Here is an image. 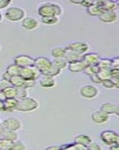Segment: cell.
I'll use <instances>...</instances> for the list:
<instances>
[{
  "mask_svg": "<svg viewBox=\"0 0 119 150\" xmlns=\"http://www.w3.org/2000/svg\"><path fill=\"white\" fill-rule=\"evenodd\" d=\"M38 14L42 17H59L62 14V9L58 4L46 2L40 5L37 9Z\"/></svg>",
  "mask_w": 119,
  "mask_h": 150,
  "instance_id": "1",
  "label": "cell"
},
{
  "mask_svg": "<svg viewBox=\"0 0 119 150\" xmlns=\"http://www.w3.org/2000/svg\"><path fill=\"white\" fill-rule=\"evenodd\" d=\"M11 2V0H0V9L7 8Z\"/></svg>",
  "mask_w": 119,
  "mask_h": 150,
  "instance_id": "43",
  "label": "cell"
},
{
  "mask_svg": "<svg viewBox=\"0 0 119 150\" xmlns=\"http://www.w3.org/2000/svg\"><path fill=\"white\" fill-rule=\"evenodd\" d=\"M38 106H39V104L36 99L27 96L24 98L19 100L17 110L24 112H32L37 109Z\"/></svg>",
  "mask_w": 119,
  "mask_h": 150,
  "instance_id": "2",
  "label": "cell"
},
{
  "mask_svg": "<svg viewBox=\"0 0 119 150\" xmlns=\"http://www.w3.org/2000/svg\"><path fill=\"white\" fill-rule=\"evenodd\" d=\"M5 99V96H4V94L2 93V91H0V101H4Z\"/></svg>",
  "mask_w": 119,
  "mask_h": 150,
  "instance_id": "51",
  "label": "cell"
},
{
  "mask_svg": "<svg viewBox=\"0 0 119 150\" xmlns=\"http://www.w3.org/2000/svg\"><path fill=\"white\" fill-rule=\"evenodd\" d=\"M0 50H1V46H0Z\"/></svg>",
  "mask_w": 119,
  "mask_h": 150,
  "instance_id": "57",
  "label": "cell"
},
{
  "mask_svg": "<svg viewBox=\"0 0 119 150\" xmlns=\"http://www.w3.org/2000/svg\"><path fill=\"white\" fill-rule=\"evenodd\" d=\"M100 6L104 11H115L118 8V5L116 3L115 0H105L104 2L96 3Z\"/></svg>",
  "mask_w": 119,
  "mask_h": 150,
  "instance_id": "18",
  "label": "cell"
},
{
  "mask_svg": "<svg viewBox=\"0 0 119 150\" xmlns=\"http://www.w3.org/2000/svg\"><path fill=\"white\" fill-rule=\"evenodd\" d=\"M94 4V0H84L83 2L82 3V6L85 8H88L89 6H91L92 5Z\"/></svg>",
  "mask_w": 119,
  "mask_h": 150,
  "instance_id": "45",
  "label": "cell"
},
{
  "mask_svg": "<svg viewBox=\"0 0 119 150\" xmlns=\"http://www.w3.org/2000/svg\"><path fill=\"white\" fill-rule=\"evenodd\" d=\"M0 139H1V137H0Z\"/></svg>",
  "mask_w": 119,
  "mask_h": 150,
  "instance_id": "58",
  "label": "cell"
},
{
  "mask_svg": "<svg viewBox=\"0 0 119 150\" xmlns=\"http://www.w3.org/2000/svg\"><path fill=\"white\" fill-rule=\"evenodd\" d=\"M109 119V115L104 112L101 110L94 111L92 114V120L96 124L101 125L107 122Z\"/></svg>",
  "mask_w": 119,
  "mask_h": 150,
  "instance_id": "13",
  "label": "cell"
},
{
  "mask_svg": "<svg viewBox=\"0 0 119 150\" xmlns=\"http://www.w3.org/2000/svg\"><path fill=\"white\" fill-rule=\"evenodd\" d=\"M11 85L16 88H24V89H30L32 88L35 84V80H27L23 78L20 75L13 76L9 80Z\"/></svg>",
  "mask_w": 119,
  "mask_h": 150,
  "instance_id": "4",
  "label": "cell"
},
{
  "mask_svg": "<svg viewBox=\"0 0 119 150\" xmlns=\"http://www.w3.org/2000/svg\"><path fill=\"white\" fill-rule=\"evenodd\" d=\"M20 76L27 80H35L40 78L41 74L35 66L21 68Z\"/></svg>",
  "mask_w": 119,
  "mask_h": 150,
  "instance_id": "5",
  "label": "cell"
},
{
  "mask_svg": "<svg viewBox=\"0 0 119 150\" xmlns=\"http://www.w3.org/2000/svg\"><path fill=\"white\" fill-rule=\"evenodd\" d=\"M13 142L7 139H0V150H10Z\"/></svg>",
  "mask_w": 119,
  "mask_h": 150,
  "instance_id": "34",
  "label": "cell"
},
{
  "mask_svg": "<svg viewBox=\"0 0 119 150\" xmlns=\"http://www.w3.org/2000/svg\"><path fill=\"white\" fill-rule=\"evenodd\" d=\"M101 84H102L105 88H106V89H113V88H115L114 83H113V81H112L111 79L103 80L102 83Z\"/></svg>",
  "mask_w": 119,
  "mask_h": 150,
  "instance_id": "38",
  "label": "cell"
},
{
  "mask_svg": "<svg viewBox=\"0 0 119 150\" xmlns=\"http://www.w3.org/2000/svg\"><path fill=\"white\" fill-rule=\"evenodd\" d=\"M99 20L103 23H111L115 22L118 20V15L115 11H104L99 16Z\"/></svg>",
  "mask_w": 119,
  "mask_h": 150,
  "instance_id": "15",
  "label": "cell"
},
{
  "mask_svg": "<svg viewBox=\"0 0 119 150\" xmlns=\"http://www.w3.org/2000/svg\"><path fill=\"white\" fill-rule=\"evenodd\" d=\"M116 144L119 145V134L118 135V137H117V140H116Z\"/></svg>",
  "mask_w": 119,
  "mask_h": 150,
  "instance_id": "54",
  "label": "cell"
},
{
  "mask_svg": "<svg viewBox=\"0 0 119 150\" xmlns=\"http://www.w3.org/2000/svg\"><path fill=\"white\" fill-rule=\"evenodd\" d=\"M41 22L46 25H55L58 22V17H42Z\"/></svg>",
  "mask_w": 119,
  "mask_h": 150,
  "instance_id": "32",
  "label": "cell"
},
{
  "mask_svg": "<svg viewBox=\"0 0 119 150\" xmlns=\"http://www.w3.org/2000/svg\"><path fill=\"white\" fill-rule=\"evenodd\" d=\"M46 150H58L61 149V146H51L47 148H46Z\"/></svg>",
  "mask_w": 119,
  "mask_h": 150,
  "instance_id": "46",
  "label": "cell"
},
{
  "mask_svg": "<svg viewBox=\"0 0 119 150\" xmlns=\"http://www.w3.org/2000/svg\"><path fill=\"white\" fill-rule=\"evenodd\" d=\"M66 53V47H56L51 50V55L54 59L65 58Z\"/></svg>",
  "mask_w": 119,
  "mask_h": 150,
  "instance_id": "25",
  "label": "cell"
},
{
  "mask_svg": "<svg viewBox=\"0 0 119 150\" xmlns=\"http://www.w3.org/2000/svg\"><path fill=\"white\" fill-rule=\"evenodd\" d=\"M0 123H1V121H0Z\"/></svg>",
  "mask_w": 119,
  "mask_h": 150,
  "instance_id": "59",
  "label": "cell"
},
{
  "mask_svg": "<svg viewBox=\"0 0 119 150\" xmlns=\"http://www.w3.org/2000/svg\"><path fill=\"white\" fill-rule=\"evenodd\" d=\"M99 71H100V68L97 65H87L85 69H84L83 72L86 75L91 77L92 75L97 74Z\"/></svg>",
  "mask_w": 119,
  "mask_h": 150,
  "instance_id": "31",
  "label": "cell"
},
{
  "mask_svg": "<svg viewBox=\"0 0 119 150\" xmlns=\"http://www.w3.org/2000/svg\"><path fill=\"white\" fill-rule=\"evenodd\" d=\"M71 3L76 4V5H82L84 0H69Z\"/></svg>",
  "mask_w": 119,
  "mask_h": 150,
  "instance_id": "48",
  "label": "cell"
},
{
  "mask_svg": "<svg viewBox=\"0 0 119 150\" xmlns=\"http://www.w3.org/2000/svg\"><path fill=\"white\" fill-rule=\"evenodd\" d=\"M112 65V59L108 58H101L99 63L97 64V66L100 69L101 68H111Z\"/></svg>",
  "mask_w": 119,
  "mask_h": 150,
  "instance_id": "33",
  "label": "cell"
},
{
  "mask_svg": "<svg viewBox=\"0 0 119 150\" xmlns=\"http://www.w3.org/2000/svg\"><path fill=\"white\" fill-rule=\"evenodd\" d=\"M53 64L56 65L57 68H58L60 70H64L68 66V62L65 58H58V59H54L53 60Z\"/></svg>",
  "mask_w": 119,
  "mask_h": 150,
  "instance_id": "29",
  "label": "cell"
},
{
  "mask_svg": "<svg viewBox=\"0 0 119 150\" xmlns=\"http://www.w3.org/2000/svg\"><path fill=\"white\" fill-rule=\"evenodd\" d=\"M115 2H116V3L118 4V5L119 6V0H115Z\"/></svg>",
  "mask_w": 119,
  "mask_h": 150,
  "instance_id": "55",
  "label": "cell"
},
{
  "mask_svg": "<svg viewBox=\"0 0 119 150\" xmlns=\"http://www.w3.org/2000/svg\"><path fill=\"white\" fill-rule=\"evenodd\" d=\"M101 59V56L96 53H86L82 56V60L86 65H97Z\"/></svg>",
  "mask_w": 119,
  "mask_h": 150,
  "instance_id": "12",
  "label": "cell"
},
{
  "mask_svg": "<svg viewBox=\"0 0 119 150\" xmlns=\"http://www.w3.org/2000/svg\"><path fill=\"white\" fill-rule=\"evenodd\" d=\"M2 21V14H1V13H0V21Z\"/></svg>",
  "mask_w": 119,
  "mask_h": 150,
  "instance_id": "56",
  "label": "cell"
},
{
  "mask_svg": "<svg viewBox=\"0 0 119 150\" xmlns=\"http://www.w3.org/2000/svg\"><path fill=\"white\" fill-rule=\"evenodd\" d=\"M111 80H112V81H113V83H114L115 88L119 89V74L117 75H115L113 77H112Z\"/></svg>",
  "mask_w": 119,
  "mask_h": 150,
  "instance_id": "44",
  "label": "cell"
},
{
  "mask_svg": "<svg viewBox=\"0 0 119 150\" xmlns=\"http://www.w3.org/2000/svg\"><path fill=\"white\" fill-rule=\"evenodd\" d=\"M66 48L70 50L75 53H79L80 55H83L88 52L89 49V46L87 43L82 42V41H76L72 42L66 47Z\"/></svg>",
  "mask_w": 119,
  "mask_h": 150,
  "instance_id": "9",
  "label": "cell"
},
{
  "mask_svg": "<svg viewBox=\"0 0 119 150\" xmlns=\"http://www.w3.org/2000/svg\"><path fill=\"white\" fill-rule=\"evenodd\" d=\"M112 69H116L119 70V57L112 59V65H111Z\"/></svg>",
  "mask_w": 119,
  "mask_h": 150,
  "instance_id": "39",
  "label": "cell"
},
{
  "mask_svg": "<svg viewBox=\"0 0 119 150\" xmlns=\"http://www.w3.org/2000/svg\"><path fill=\"white\" fill-rule=\"evenodd\" d=\"M5 111V106H4V101H0V112Z\"/></svg>",
  "mask_w": 119,
  "mask_h": 150,
  "instance_id": "50",
  "label": "cell"
},
{
  "mask_svg": "<svg viewBox=\"0 0 119 150\" xmlns=\"http://www.w3.org/2000/svg\"><path fill=\"white\" fill-rule=\"evenodd\" d=\"M4 94L5 98H16L17 93V88L13 86H9L6 87L2 91Z\"/></svg>",
  "mask_w": 119,
  "mask_h": 150,
  "instance_id": "26",
  "label": "cell"
},
{
  "mask_svg": "<svg viewBox=\"0 0 119 150\" xmlns=\"http://www.w3.org/2000/svg\"><path fill=\"white\" fill-rule=\"evenodd\" d=\"M18 100L16 98H5L4 100V106H5V111L12 112L17 110Z\"/></svg>",
  "mask_w": 119,
  "mask_h": 150,
  "instance_id": "19",
  "label": "cell"
},
{
  "mask_svg": "<svg viewBox=\"0 0 119 150\" xmlns=\"http://www.w3.org/2000/svg\"><path fill=\"white\" fill-rule=\"evenodd\" d=\"M26 149V145L22 141H20L18 140L13 142L11 147V149L12 150H25Z\"/></svg>",
  "mask_w": 119,
  "mask_h": 150,
  "instance_id": "36",
  "label": "cell"
},
{
  "mask_svg": "<svg viewBox=\"0 0 119 150\" xmlns=\"http://www.w3.org/2000/svg\"><path fill=\"white\" fill-rule=\"evenodd\" d=\"M61 70H60L59 68H57L56 65H53V66L51 67V68H50L47 72H46L44 74H42V75H48V76H51V77H56L61 74Z\"/></svg>",
  "mask_w": 119,
  "mask_h": 150,
  "instance_id": "35",
  "label": "cell"
},
{
  "mask_svg": "<svg viewBox=\"0 0 119 150\" xmlns=\"http://www.w3.org/2000/svg\"><path fill=\"white\" fill-rule=\"evenodd\" d=\"M5 18L12 22L22 21L25 17V11L23 9L19 7H10L5 13Z\"/></svg>",
  "mask_w": 119,
  "mask_h": 150,
  "instance_id": "3",
  "label": "cell"
},
{
  "mask_svg": "<svg viewBox=\"0 0 119 150\" xmlns=\"http://www.w3.org/2000/svg\"><path fill=\"white\" fill-rule=\"evenodd\" d=\"M110 149H112V150H119V145H118V144L115 143V144H113V145L111 146H110Z\"/></svg>",
  "mask_w": 119,
  "mask_h": 150,
  "instance_id": "49",
  "label": "cell"
},
{
  "mask_svg": "<svg viewBox=\"0 0 119 150\" xmlns=\"http://www.w3.org/2000/svg\"><path fill=\"white\" fill-rule=\"evenodd\" d=\"M90 78H91V80H92L94 83H96V84L102 83V80H101V78L98 77V75L97 74L92 75V76H91L90 77Z\"/></svg>",
  "mask_w": 119,
  "mask_h": 150,
  "instance_id": "42",
  "label": "cell"
},
{
  "mask_svg": "<svg viewBox=\"0 0 119 150\" xmlns=\"http://www.w3.org/2000/svg\"><path fill=\"white\" fill-rule=\"evenodd\" d=\"M103 12H104V11L96 3L93 4L91 6L87 8V13L89 15L93 16V17H99V16L102 14Z\"/></svg>",
  "mask_w": 119,
  "mask_h": 150,
  "instance_id": "24",
  "label": "cell"
},
{
  "mask_svg": "<svg viewBox=\"0 0 119 150\" xmlns=\"http://www.w3.org/2000/svg\"><path fill=\"white\" fill-rule=\"evenodd\" d=\"M11 76L10 75L8 74L7 73V72L5 71V73L3 74H2V79H3V80H8V81H9V80H10V79H11Z\"/></svg>",
  "mask_w": 119,
  "mask_h": 150,
  "instance_id": "47",
  "label": "cell"
},
{
  "mask_svg": "<svg viewBox=\"0 0 119 150\" xmlns=\"http://www.w3.org/2000/svg\"><path fill=\"white\" fill-rule=\"evenodd\" d=\"M53 65V62L44 56H39L35 59L34 66L41 72V75L44 74L46 72H47L51 68Z\"/></svg>",
  "mask_w": 119,
  "mask_h": 150,
  "instance_id": "6",
  "label": "cell"
},
{
  "mask_svg": "<svg viewBox=\"0 0 119 150\" xmlns=\"http://www.w3.org/2000/svg\"><path fill=\"white\" fill-rule=\"evenodd\" d=\"M115 114L117 116H119V104H117V108H116V112H115Z\"/></svg>",
  "mask_w": 119,
  "mask_h": 150,
  "instance_id": "52",
  "label": "cell"
},
{
  "mask_svg": "<svg viewBox=\"0 0 119 150\" xmlns=\"http://www.w3.org/2000/svg\"><path fill=\"white\" fill-rule=\"evenodd\" d=\"M9 86H11V83L9 81L3 80V79L0 80V91H2L5 88Z\"/></svg>",
  "mask_w": 119,
  "mask_h": 150,
  "instance_id": "40",
  "label": "cell"
},
{
  "mask_svg": "<svg viewBox=\"0 0 119 150\" xmlns=\"http://www.w3.org/2000/svg\"><path fill=\"white\" fill-rule=\"evenodd\" d=\"M14 63L20 68L34 66L35 59L28 55H19L14 59Z\"/></svg>",
  "mask_w": 119,
  "mask_h": 150,
  "instance_id": "8",
  "label": "cell"
},
{
  "mask_svg": "<svg viewBox=\"0 0 119 150\" xmlns=\"http://www.w3.org/2000/svg\"><path fill=\"white\" fill-rule=\"evenodd\" d=\"M82 55H80L79 53H75V52L72 51L66 48V53H65V59L68 61V62H72L77 61V60L82 59Z\"/></svg>",
  "mask_w": 119,
  "mask_h": 150,
  "instance_id": "23",
  "label": "cell"
},
{
  "mask_svg": "<svg viewBox=\"0 0 119 150\" xmlns=\"http://www.w3.org/2000/svg\"><path fill=\"white\" fill-rule=\"evenodd\" d=\"M61 149H70V150H85L87 149V147L83 145H81L80 143H68V144H64L61 146Z\"/></svg>",
  "mask_w": 119,
  "mask_h": 150,
  "instance_id": "27",
  "label": "cell"
},
{
  "mask_svg": "<svg viewBox=\"0 0 119 150\" xmlns=\"http://www.w3.org/2000/svg\"><path fill=\"white\" fill-rule=\"evenodd\" d=\"M94 3H98V2H104L105 0H94Z\"/></svg>",
  "mask_w": 119,
  "mask_h": 150,
  "instance_id": "53",
  "label": "cell"
},
{
  "mask_svg": "<svg viewBox=\"0 0 119 150\" xmlns=\"http://www.w3.org/2000/svg\"><path fill=\"white\" fill-rule=\"evenodd\" d=\"M55 77L48 76V75H41L39 78V85L42 88L45 89H51L56 86Z\"/></svg>",
  "mask_w": 119,
  "mask_h": 150,
  "instance_id": "16",
  "label": "cell"
},
{
  "mask_svg": "<svg viewBox=\"0 0 119 150\" xmlns=\"http://www.w3.org/2000/svg\"><path fill=\"white\" fill-rule=\"evenodd\" d=\"M21 26L26 30H34L39 26V22L37 20L33 17H24L21 21Z\"/></svg>",
  "mask_w": 119,
  "mask_h": 150,
  "instance_id": "14",
  "label": "cell"
},
{
  "mask_svg": "<svg viewBox=\"0 0 119 150\" xmlns=\"http://www.w3.org/2000/svg\"><path fill=\"white\" fill-rule=\"evenodd\" d=\"M87 149H90V150H101V146L98 145V144H97L96 143H93V142H92V143L89 144L88 146H87Z\"/></svg>",
  "mask_w": 119,
  "mask_h": 150,
  "instance_id": "41",
  "label": "cell"
},
{
  "mask_svg": "<svg viewBox=\"0 0 119 150\" xmlns=\"http://www.w3.org/2000/svg\"><path fill=\"white\" fill-rule=\"evenodd\" d=\"M118 135L115 131L111 130H106L101 132V139L105 144L109 146H112L116 143Z\"/></svg>",
  "mask_w": 119,
  "mask_h": 150,
  "instance_id": "11",
  "label": "cell"
},
{
  "mask_svg": "<svg viewBox=\"0 0 119 150\" xmlns=\"http://www.w3.org/2000/svg\"><path fill=\"white\" fill-rule=\"evenodd\" d=\"M2 125L7 130L13 131H17L22 128V123L18 119L14 117H9L3 120Z\"/></svg>",
  "mask_w": 119,
  "mask_h": 150,
  "instance_id": "10",
  "label": "cell"
},
{
  "mask_svg": "<svg viewBox=\"0 0 119 150\" xmlns=\"http://www.w3.org/2000/svg\"><path fill=\"white\" fill-rule=\"evenodd\" d=\"M28 96V91L26 89H24V88H17V96H16V98L17 100H20V99L24 98Z\"/></svg>",
  "mask_w": 119,
  "mask_h": 150,
  "instance_id": "37",
  "label": "cell"
},
{
  "mask_svg": "<svg viewBox=\"0 0 119 150\" xmlns=\"http://www.w3.org/2000/svg\"><path fill=\"white\" fill-rule=\"evenodd\" d=\"M21 68L18 65H17L16 64L13 63L11 65H8V68H6V71H5L7 72L11 77H13V76H17V75H20V72Z\"/></svg>",
  "mask_w": 119,
  "mask_h": 150,
  "instance_id": "28",
  "label": "cell"
},
{
  "mask_svg": "<svg viewBox=\"0 0 119 150\" xmlns=\"http://www.w3.org/2000/svg\"><path fill=\"white\" fill-rule=\"evenodd\" d=\"M80 92L84 98L93 99L98 95V89L92 85H85L80 88Z\"/></svg>",
  "mask_w": 119,
  "mask_h": 150,
  "instance_id": "7",
  "label": "cell"
},
{
  "mask_svg": "<svg viewBox=\"0 0 119 150\" xmlns=\"http://www.w3.org/2000/svg\"><path fill=\"white\" fill-rule=\"evenodd\" d=\"M98 77L101 78V80H108V79L112 78V72H111V68H101L100 69L99 72L97 73Z\"/></svg>",
  "mask_w": 119,
  "mask_h": 150,
  "instance_id": "30",
  "label": "cell"
},
{
  "mask_svg": "<svg viewBox=\"0 0 119 150\" xmlns=\"http://www.w3.org/2000/svg\"><path fill=\"white\" fill-rule=\"evenodd\" d=\"M116 108H117V104L110 102L104 103L101 106V110L104 111L106 113H107L108 115L115 114Z\"/></svg>",
  "mask_w": 119,
  "mask_h": 150,
  "instance_id": "22",
  "label": "cell"
},
{
  "mask_svg": "<svg viewBox=\"0 0 119 150\" xmlns=\"http://www.w3.org/2000/svg\"><path fill=\"white\" fill-rule=\"evenodd\" d=\"M0 137H1V138L7 139V140H11L12 142L16 141V140H17V138H18L17 131H9V130L5 128L4 126L2 131H0Z\"/></svg>",
  "mask_w": 119,
  "mask_h": 150,
  "instance_id": "20",
  "label": "cell"
},
{
  "mask_svg": "<svg viewBox=\"0 0 119 150\" xmlns=\"http://www.w3.org/2000/svg\"><path fill=\"white\" fill-rule=\"evenodd\" d=\"M74 142L75 143H80L81 145H83L85 146H88L92 142L91 137L89 136L88 134H78L74 137Z\"/></svg>",
  "mask_w": 119,
  "mask_h": 150,
  "instance_id": "21",
  "label": "cell"
},
{
  "mask_svg": "<svg viewBox=\"0 0 119 150\" xmlns=\"http://www.w3.org/2000/svg\"><path fill=\"white\" fill-rule=\"evenodd\" d=\"M87 65L82 59L77 60V61L72 62L68 63V70L73 73H78V72L83 71Z\"/></svg>",
  "mask_w": 119,
  "mask_h": 150,
  "instance_id": "17",
  "label": "cell"
}]
</instances>
